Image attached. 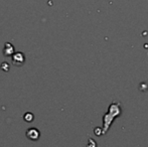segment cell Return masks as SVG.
Returning <instances> with one entry per match:
<instances>
[{"label":"cell","mask_w":148,"mask_h":147,"mask_svg":"<svg viewBox=\"0 0 148 147\" xmlns=\"http://www.w3.org/2000/svg\"><path fill=\"white\" fill-rule=\"evenodd\" d=\"M12 62H13V64L15 66H18V67H19V66L23 65V63L25 62V57H24L23 53H16L12 55Z\"/></svg>","instance_id":"2"},{"label":"cell","mask_w":148,"mask_h":147,"mask_svg":"<svg viewBox=\"0 0 148 147\" xmlns=\"http://www.w3.org/2000/svg\"><path fill=\"white\" fill-rule=\"evenodd\" d=\"M122 114V108H121L120 103H112L109 106L108 112L103 116V129H102V135L107 133L110 129L114 119L119 117Z\"/></svg>","instance_id":"1"},{"label":"cell","mask_w":148,"mask_h":147,"mask_svg":"<svg viewBox=\"0 0 148 147\" xmlns=\"http://www.w3.org/2000/svg\"><path fill=\"white\" fill-rule=\"evenodd\" d=\"M14 53V47L11 43L9 42H6L5 43V46H4V51H3V53L5 55H12V53Z\"/></svg>","instance_id":"4"},{"label":"cell","mask_w":148,"mask_h":147,"mask_svg":"<svg viewBox=\"0 0 148 147\" xmlns=\"http://www.w3.org/2000/svg\"><path fill=\"white\" fill-rule=\"evenodd\" d=\"M33 118L34 117H33V115L31 113H26L25 116H24V120H25V121H28V122L32 121Z\"/></svg>","instance_id":"5"},{"label":"cell","mask_w":148,"mask_h":147,"mask_svg":"<svg viewBox=\"0 0 148 147\" xmlns=\"http://www.w3.org/2000/svg\"><path fill=\"white\" fill-rule=\"evenodd\" d=\"M26 136L30 140H37L39 137V132L35 128H29L27 130V132H26Z\"/></svg>","instance_id":"3"}]
</instances>
